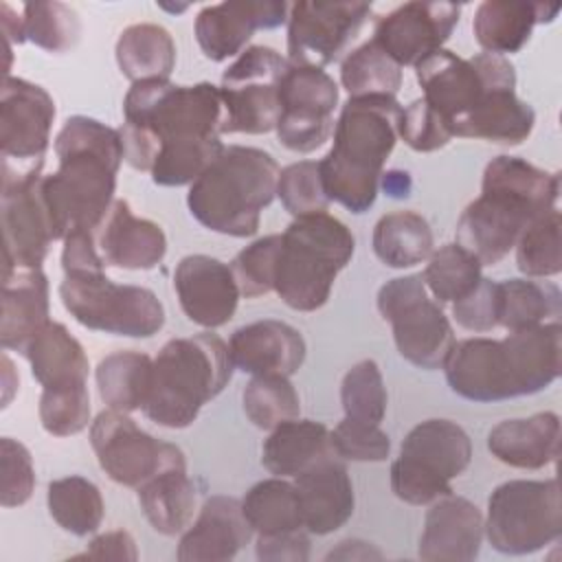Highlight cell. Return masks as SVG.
Returning <instances> with one entry per match:
<instances>
[{
    "label": "cell",
    "mask_w": 562,
    "mask_h": 562,
    "mask_svg": "<svg viewBox=\"0 0 562 562\" xmlns=\"http://www.w3.org/2000/svg\"><path fill=\"white\" fill-rule=\"evenodd\" d=\"M24 40L48 53L70 50L81 35V22L64 2H26L22 7Z\"/></svg>",
    "instance_id": "cell-45"
},
{
    "label": "cell",
    "mask_w": 562,
    "mask_h": 562,
    "mask_svg": "<svg viewBox=\"0 0 562 562\" xmlns=\"http://www.w3.org/2000/svg\"><path fill=\"white\" fill-rule=\"evenodd\" d=\"M331 448L342 461H386L391 439L378 424L342 417L331 430Z\"/></svg>",
    "instance_id": "cell-50"
},
{
    "label": "cell",
    "mask_w": 562,
    "mask_h": 562,
    "mask_svg": "<svg viewBox=\"0 0 562 562\" xmlns=\"http://www.w3.org/2000/svg\"><path fill=\"white\" fill-rule=\"evenodd\" d=\"M426 261L422 279L439 305H452L470 294L483 279L481 261L457 241L439 246Z\"/></svg>",
    "instance_id": "cell-41"
},
{
    "label": "cell",
    "mask_w": 562,
    "mask_h": 562,
    "mask_svg": "<svg viewBox=\"0 0 562 562\" xmlns=\"http://www.w3.org/2000/svg\"><path fill=\"white\" fill-rule=\"evenodd\" d=\"M0 468H2V507L24 505L35 490V468L31 452L24 443L11 437L0 439Z\"/></svg>",
    "instance_id": "cell-52"
},
{
    "label": "cell",
    "mask_w": 562,
    "mask_h": 562,
    "mask_svg": "<svg viewBox=\"0 0 562 562\" xmlns=\"http://www.w3.org/2000/svg\"><path fill=\"white\" fill-rule=\"evenodd\" d=\"M250 538L252 529L241 512V501L213 494L202 503L195 520L182 531L176 558L180 562L233 560Z\"/></svg>",
    "instance_id": "cell-25"
},
{
    "label": "cell",
    "mask_w": 562,
    "mask_h": 562,
    "mask_svg": "<svg viewBox=\"0 0 562 562\" xmlns=\"http://www.w3.org/2000/svg\"><path fill=\"white\" fill-rule=\"evenodd\" d=\"M441 369L452 393L470 402L536 395L560 378L562 327L547 323L505 338L454 340Z\"/></svg>",
    "instance_id": "cell-3"
},
{
    "label": "cell",
    "mask_w": 562,
    "mask_h": 562,
    "mask_svg": "<svg viewBox=\"0 0 562 562\" xmlns=\"http://www.w3.org/2000/svg\"><path fill=\"white\" fill-rule=\"evenodd\" d=\"M452 318L474 334L498 327V281L483 277L470 294L452 303Z\"/></svg>",
    "instance_id": "cell-53"
},
{
    "label": "cell",
    "mask_w": 562,
    "mask_h": 562,
    "mask_svg": "<svg viewBox=\"0 0 562 562\" xmlns=\"http://www.w3.org/2000/svg\"><path fill=\"white\" fill-rule=\"evenodd\" d=\"M375 305L391 325L393 342L404 360L426 371L443 367L454 331L441 305L428 296L422 274L389 279L378 290Z\"/></svg>",
    "instance_id": "cell-13"
},
{
    "label": "cell",
    "mask_w": 562,
    "mask_h": 562,
    "mask_svg": "<svg viewBox=\"0 0 562 562\" xmlns=\"http://www.w3.org/2000/svg\"><path fill=\"white\" fill-rule=\"evenodd\" d=\"M55 101L37 83L4 75L0 88V156L11 169H29L44 162Z\"/></svg>",
    "instance_id": "cell-19"
},
{
    "label": "cell",
    "mask_w": 562,
    "mask_h": 562,
    "mask_svg": "<svg viewBox=\"0 0 562 562\" xmlns=\"http://www.w3.org/2000/svg\"><path fill=\"white\" fill-rule=\"evenodd\" d=\"M536 125L533 108L516 94V88L492 92L454 132L461 138H479L496 145H520Z\"/></svg>",
    "instance_id": "cell-33"
},
{
    "label": "cell",
    "mask_w": 562,
    "mask_h": 562,
    "mask_svg": "<svg viewBox=\"0 0 562 562\" xmlns=\"http://www.w3.org/2000/svg\"><path fill=\"white\" fill-rule=\"evenodd\" d=\"M562 292L551 281L505 279L498 281V327L507 331L560 323Z\"/></svg>",
    "instance_id": "cell-37"
},
{
    "label": "cell",
    "mask_w": 562,
    "mask_h": 562,
    "mask_svg": "<svg viewBox=\"0 0 562 562\" xmlns=\"http://www.w3.org/2000/svg\"><path fill=\"white\" fill-rule=\"evenodd\" d=\"M136 498L147 522L162 536H178L193 522L198 494L187 468L151 476L136 490Z\"/></svg>",
    "instance_id": "cell-34"
},
{
    "label": "cell",
    "mask_w": 562,
    "mask_h": 562,
    "mask_svg": "<svg viewBox=\"0 0 562 562\" xmlns=\"http://www.w3.org/2000/svg\"><path fill=\"white\" fill-rule=\"evenodd\" d=\"M173 288L184 316L204 329L226 325L241 296L231 266L209 255L182 257L173 272Z\"/></svg>",
    "instance_id": "cell-21"
},
{
    "label": "cell",
    "mask_w": 562,
    "mask_h": 562,
    "mask_svg": "<svg viewBox=\"0 0 562 562\" xmlns=\"http://www.w3.org/2000/svg\"><path fill=\"white\" fill-rule=\"evenodd\" d=\"M48 310V279L42 268L2 270V349L22 353L29 340L50 321Z\"/></svg>",
    "instance_id": "cell-28"
},
{
    "label": "cell",
    "mask_w": 562,
    "mask_h": 562,
    "mask_svg": "<svg viewBox=\"0 0 562 562\" xmlns=\"http://www.w3.org/2000/svg\"><path fill=\"white\" fill-rule=\"evenodd\" d=\"M485 538V516L463 498L448 494L435 503L424 518L417 555L426 562H470L479 555Z\"/></svg>",
    "instance_id": "cell-23"
},
{
    "label": "cell",
    "mask_w": 562,
    "mask_h": 562,
    "mask_svg": "<svg viewBox=\"0 0 562 562\" xmlns=\"http://www.w3.org/2000/svg\"><path fill=\"white\" fill-rule=\"evenodd\" d=\"M37 415L42 428L53 437H70L86 430L92 424L88 382L44 386Z\"/></svg>",
    "instance_id": "cell-47"
},
{
    "label": "cell",
    "mask_w": 562,
    "mask_h": 562,
    "mask_svg": "<svg viewBox=\"0 0 562 562\" xmlns=\"http://www.w3.org/2000/svg\"><path fill=\"white\" fill-rule=\"evenodd\" d=\"M61 241H64V248H61L64 274L103 272L105 261L99 252L94 231H72Z\"/></svg>",
    "instance_id": "cell-54"
},
{
    "label": "cell",
    "mask_w": 562,
    "mask_h": 562,
    "mask_svg": "<svg viewBox=\"0 0 562 562\" xmlns=\"http://www.w3.org/2000/svg\"><path fill=\"white\" fill-rule=\"evenodd\" d=\"M353 250L356 237L338 217L329 213L294 217L281 233L274 292L296 312L321 310Z\"/></svg>",
    "instance_id": "cell-8"
},
{
    "label": "cell",
    "mask_w": 562,
    "mask_h": 562,
    "mask_svg": "<svg viewBox=\"0 0 562 562\" xmlns=\"http://www.w3.org/2000/svg\"><path fill=\"white\" fill-rule=\"evenodd\" d=\"M241 406L259 430H272L301 415L299 393L285 375H252L241 391Z\"/></svg>",
    "instance_id": "cell-43"
},
{
    "label": "cell",
    "mask_w": 562,
    "mask_h": 562,
    "mask_svg": "<svg viewBox=\"0 0 562 562\" xmlns=\"http://www.w3.org/2000/svg\"><path fill=\"white\" fill-rule=\"evenodd\" d=\"M562 536V501L558 479H512L487 498L485 538L498 553L527 555Z\"/></svg>",
    "instance_id": "cell-10"
},
{
    "label": "cell",
    "mask_w": 562,
    "mask_h": 562,
    "mask_svg": "<svg viewBox=\"0 0 562 562\" xmlns=\"http://www.w3.org/2000/svg\"><path fill=\"white\" fill-rule=\"evenodd\" d=\"M472 441L452 419H426L408 430L391 463V490L408 505H430L452 494L450 481L468 470Z\"/></svg>",
    "instance_id": "cell-9"
},
{
    "label": "cell",
    "mask_w": 562,
    "mask_h": 562,
    "mask_svg": "<svg viewBox=\"0 0 562 562\" xmlns=\"http://www.w3.org/2000/svg\"><path fill=\"white\" fill-rule=\"evenodd\" d=\"M516 266L529 279H549L562 272L560 211L538 215L516 241Z\"/></svg>",
    "instance_id": "cell-44"
},
{
    "label": "cell",
    "mask_w": 562,
    "mask_h": 562,
    "mask_svg": "<svg viewBox=\"0 0 562 562\" xmlns=\"http://www.w3.org/2000/svg\"><path fill=\"white\" fill-rule=\"evenodd\" d=\"M386 386L375 360L356 362L340 382V404L347 419L364 424H382L386 415Z\"/></svg>",
    "instance_id": "cell-46"
},
{
    "label": "cell",
    "mask_w": 562,
    "mask_h": 562,
    "mask_svg": "<svg viewBox=\"0 0 562 562\" xmlns=\"http://www.w3.org/2000/svg\"><path fill=\"white\" fill-rule=\"evenodd\" d=\"M371 15V2L299 0L288 13V61L325 68L347 53Z\"/></svg>",
    "instance_id": "cell-18"
},
{
    "label": "cell",
    "mask_w": 562,
    "mask_h": 562,
    "mask_svg": "<svg viewBox=\"0 0 562 562\" xmlns=\"http://www.w3.org/2000/svg\"><path fill=\"white\" fill-rule=\"evenodd\" d=\"M97 246L108 266L123 270H151L167 255L165 231L134 215L127 200L116 198L97 228Z\"/></svg>",
    "instance_id": "cell-26"
},
{
    "label": "cell",
    "mask_w": 562,
    "mask_h": 562,
    "mask_svg": "<svg viewBox=\"0 0 562 562\" xmlns=\"http://www.w3.org/2000/svg\"><path fill=\"white\" fill-rule=\"evenodd\" d=\"M279 165L259 147L224 145L220 156L189 184L187 206L209 231L252 237L261 211L277 198Z\"/></svg>",
    "instance_id": "cell-6"
},
{
    "label": "cell",
    "mask_w": 562,
    "mask_h": 562,
    "mask_svg": "<svg viewBox=\"0 0 562 562\" xmlns=\"http://www.w3.org/2000/svg\"><path fill=\"white\" fill-rule=\"evenodd\" d=\"M294 485L301 501L303 525L310 533H334L353 516V485L345 461L336 454L294 476Z\"/></svg>",
    "instance_id": "cell-27"
},
{
    "label": "cell",
    "mask_w": 562,
    "mask_h": 562,
    "mask_svg": "<svg viewBox=\"0 0 562 562\" xmlns=\"http://www.w3.org/2000/svg\"><path fill=\"white\" fill-rule=\"evenodd\" d=\"M558 171H544L522 158L501 154L485 165L481 195L463 209L454 241L481 266H494L538 215L558 206Z\"/></svg>",
    "instance_id": "cell-4"
},
{
    "label": "cell",
    "mask_w": 562,
    "mask_h": 562,
    "mask_svg": "<svg viewBox=\"0 0 562 562\" xmlns=\"http://www.w3.org/2000/svg\"><path fill=\"white\" fill-rule=\"evenodd\" d=\"M59 299L79 325L94 331L151 338L165 325V307L149 288L114 283L105 272L64 274Z\"/></svg>",
    "instance_id": "cell-11"
},
{
    "label": "cell",
    "mask_w": 562,
    "mask_h": 562,
    "mask_svg": "<svg viewBox=\"0 0 562 562\" xmlns=\"http://www.w3.org/2000/svg\"><path fill=\"white\" fill-rule=\"evenodd\" d=\"M459 18L461 7L452 2H404L375 20L371 40L400 68H415L443 48Z\"/></svg>",
    "instance_id": "cell-20"
},
{
    "label": "cell",
    "mask_w": 562,
    "mask_h": 562,
    "mask_svg": "<svg viewBox=\"0 0 562 562\" xmlns=\"http://www.w3.org/2000/svg\"><path fill=\"white\" fill-rule=\"evenodd\" d=\"M90 446L97 454L99 468L119 485L138 490L151 476L187 468L184 452L169 441L136 426L130 413L101 411L90 424Z\"/></svg>",
    "instance_id": "cell-15"
},
{
    "label": "cell",
    "mask_w": 562,
    "mask_h": 562,
    "mask_svg": "<svg viewBox=\"0 0 562 562\" xmlns=\"http://www.w3.org/2000/svg\"><path fill=\"white\" fill-rule=\"evenodd\" d=\"M415 79L424 92L422 99L446 121L454 136L457 127L492 92L516 88V68L501 55L476 53L465 59L441 48L415 66Z\"/></svg>",
    "instance_id": "cell-12"
},
{
    "label": "cell",
    "mask_w": 562,
    "mask_h": 562,
    "mask_svg": "<svg viewBox=\"0 0 562 562\" xmlns=\"http://www.w3.org/2000/svg\"><path fill=\"white\" fill-rule=\"evenodd\" d=\"M226 110L220 86L136 81L123 99V160L158 187L191 184L224 149Z\"/></svg>",
    "instance_id": "cell-1"
},
{
    "label": "cell",
    "mask_w": 562,
    "mask_h": 562,
    "mask_svg": "<svg viewBox=\"0 0 562 562\" xmlns=\"http://www.w3.org/2000/svg\"><path fill=\"white\" fill-rule=\"evenodd\" d=\"M382 187L391 198H406L411 191V180L406 171L382 173Z\"/></svg>",
    "instance_id": "cell-59"
},
{
    "label": "cell",
    "mask_w": 562,
    "mask_h": 562,
    "mask_svg": "<svg viewBox=\"0 0 562 562\" xmlns=\"http://www.w3.org/2000/svg\"><path fill=\"white\" fill-rule=\"evenodd\" d=\"M46 505L50 518L68 533L86 538L94 533L105 514L99 487L86 476L70 474L48 483Z\"/></svg>",
    "instance_id": "cell-40"
},
{
    "label": "cell",
    "mask_w": 562,
    "mask_h": 562,
    "mask_svg": "<svg viewBox=\"0 0 562 562\" xmlns=\"http://www.w3.org/2000/svg\"><path fill=\"white\" fill-rule=\"evenodd\" d=\"M18 384H20V378H18V373H15V369H13V362L9 360V356L7 353H2V391H4V395H2V406H9V402H11V397H13V393H15V389H18Z\"/></svg>",
    "instance_id": "cell-60"
},
{
    "label": "cell",
    "mask_w": 562,
    "mask_h": 562,
    "mask_svg": "<svg viewBox=\"0 0 562 562\" xmlns=\"http://www.w3.org/2000/svg\"><path fill=\"white\" fill-rule=\"evenodd\" d=\"M241 512L257 536L305 529L296 485L283 476L255 483L241 498Z\"/></svg>",
    "instance_id": "cell-39"
},
{
    "label": "cell",
    "mask_w": 562,
    "mask_h": 562,
    "mask_svg": "<svg viewBox=\"0 0 562 562\" xmlns=\"http://www.w3.org/2000/svg\"><path fill=\"white\" fill-rule=\"evenodd\" d=\"M277 198L292 217L327 213L331 204L316 160H299L283 167L277 180Z\"/></svg>",
    "instance_id": "cell-48"
},
{
    "label": "cell",
    "mask_w": 562,
    "mask_h": 562,
    "mask_svg": "<svg viewBox=\"0 0 562 562\" xmlns=\"http://www.w3.org/2000/svg\"><path fill=\"white\" fill-rule=\"evenodd\" d=\"M338 99V83L323 68L288 61L279 83L281 114L274 127L281 145L296 154L323 147L334 132Z\"/></svg>",
    "instance_id": "cell-17"
},
{
    "label": "cell",
    "mask_w": 562,
    "mask_h": 562,
    "mask_svg": "<svg viewBox=\"0 0 562 562\" xmlns=\"http://www.w3.org/2000/svg\"><path fill=\"white\" fill-rule=\"evenodd\" d=\"M402 105L395 97H349L334 123V143L318 160L331 202L360 215L378 198L384 165L397 143Z\"/></svg>",
    "instance_id": "cell-5"
},
{
    "label": "cell",
    "mask_w": 562,
    "mask_h": 562,
    "mask_svg": "<svg viewBox=\"0 0 562 562\" xmlns=\"http://www.w3.org/2000/svg\"><path fill=\"white\" fill-rule=\"evenodd\" d=\"M57 169L42 176V195L55 239L72 231H94L105 220L123 162L119 130L75 114L55 136Z\"/></svg>",
    "instance_id": "cell-2"
},
{
    "label": "cell",
    "mask_w": 562,
    "mask_h": 562,
    "mask_svg": "<svg viewBox=\"0 0 562 562\" xmlns=\"http://www.w3.org/2000/svg\"><path fill=\"white\" fill-rule=\"evenodd\" d=\"M0 29L4 35V53H7V75L11 64V46L22 44L24 40V20L9 4H0Z\"/></svg>",
    "instance_id": "cell-57"
},
{
    "label": "cell",
    "mask_w": 562,
    "mask_h": 562,
    "mask_svg": "<svg viewBox=\"0 0 562 562\" xmlns=\"http://www.w3.org/2000/svg\"><path fill=\"white\" fill-rule=\"evenodd\" d=\"M558 13L560 7L547 2L485 0L474 11V40L483 53L505 57L518 53L529 42L533 29L538 24L553 22Z\"/></svg>",
    "instance_id": "cell-30"
},
{
    "label": "cell",
    "mask_w": 562,
    "mask_h": 562,
    "mask_svg": "<svg viewBox=\"0 0 562 562\" xmlns=\"http://www.w3.org/2000/svg\"><path fill=\"white\" fill-rule=\"evenodd\" d=\"M331 454V430L323 422L299 417L272 428L261 446L263 468L283 479H294Z\"/></svg>",
    "instance_id": "cell-31"
},
{
    "label": "cell",
    "mask_w": 562,
    "mask_h": 562,
    "mask_svg": "<svg viewBox=\"0 0 562 562\" xmlns=\"http://www.w3.org/2000/svg\"><path fill=\"white\" fill-rule=\"evenodd\" d=\"M228 345L213 331L171 338L154 358L151 386L143 413L162 428L191 426L202 406L233 378Z\"/></svg>",
    "instance_id": "cell-7"
},
{
    "label": "cell",
    "mask_w": 562,
    "mask_h": 562,
    "mask_svg": "<svg viewBox=\"0 0 562 562\" xmlns=\"http://www.w3.org/2000/svg\"><path fill=\"white\" fill-rule=\"evenodd\" d=\"M154 360L134 349L114 351L101 358L94 378L103 404L119 413L140 411L151 386Z\"/></svg>",
    "instance_id": "cell-38"
},
{
    "label": "cell",
    "mask_w": 562,
    "mask_h": 562,
    "mask_svg": "<svg viewBox=\"0 0 562 562\" xmlns=\"http://www.w3.org/2000/svg\"><path fill=\"white\" fill-rule=\"evenodd\" d=\"M77 558H94V560H130L134 562L138 558L136 551V542L132 538L130 531L125 529H114V531H105L99 533L90 540L88 549L83 553H79Z\"/></svg>",
    "instance_id": "cell-56"
},
{
    "label": "cell",
    "mask_w": 562,
    "mask_h": 562,
    "mask_svg": "<svg viewBox=\"0 0 562 562\" xmlns=\"http://www.w3.org/2000/svg\"><path fill=\"white\" fill-rule=\"evenodd\" d=\"M257 558L263 562H305L310 558V531L294 529L283 533L257 536Z\"/></svg>",
    "instance_id": "cell-55"
},
{
    "label": "cell",
    "mask_w": 562,
    "mask_h": 562,
    "mask_svg": "<svg viewBox=\"0 0 562 562\" xmlns=\"http://www.w3.org/2000/svg\"><path fill=\"white\" fill-rule=\"evenodd\" d=\"M114 57L119 70L132 83L169 79L176 68V42L165 26L138 22L121 31L114 46Z\"/></svg>",
    "instance_id": "cell-35"
},
{
    "label": "cell",
    "mask_w": 562,
    "mask_h": 562,
    "mask_svg": "<svg viewBox=\"0 0 562 562\" xmlns=\"http://www.w3.org/2000/svg\"><path fill=\"white\" fill-rule=\"evenodd\" d=\"M494 459L518 470H542L560 454V417L542 411L522 419H505L487 432Z\"/></svg>",
    "instance_id": "cell-29"
},
{
    "label": "cell",
    "mask_w": 562,
    "mask_h": 562,
    "mask_svg": "<svg viewBox=\"0 0 562 562\" xmlns=\"http://www.w3.org/2000/svg\"><path fill=\"white\" fill-rule=\"evenodd\" d=\"M279 244H281V235L272 233L255 239L252 244H248L235 255V259L231 261V270L241 296L257 299L274 290Z\"/></svg>",
    "instance_id": "cell-49"
},
{
    "label": "cell",
    "mask_w": 562,
    "mask_h": 562,
    "mask_svg": "<svg viewBox=\"0 0 562 562\" xmlns=\"http://www.w3.org/2000/svg\"><path fill=\"white\" fill-rule=\"evenodd\" d=\"M233 367L250 375H294L307 353L303 334L277 318L248 323L231 334Z\"/></svg>",
    "instance_id": "cell-24"
},
{
    "label": "cell",
    "mask_w": 562,
    "mask_h": 562,
    "mask_svg": "<svg viewBox=\"0 0 562 562\" xmlns=\"http://www.w3.org/2000/svg\"><path fill=\"white\" fill-rule=\"evenodd\" d=\"M375 257L395 270L413 268L430 257L435 239L428 220L417 211H391L384 213L371 235Z\"/></svg>",
    "instance_id": "cell-36"
},
{
    "label": "cell",
    "mask_w": 562,
    "mask_h": 562,
    "mask_svg": "<svg viewBox=\"0 0 562 562\" xmlns=\"http://www.w3.org/2000/svg\"><path fill=\"white\" fill-rule=\"evenodd\" d=\"M340 83L349 97H395L402 86V68L369 40L342 59Z\"/></svg>",
    "instance_id": "cell-42"
},
{
    "label": "cell",
    "mask_w": 562,
    "mask_h": 562,
    "mask_svg": "<svg viewBox=\"0 0 562 562\" xmlns=\"http://www.w3.org/2000/svg\"><path fill=\"white\" fill-rule=\"evenodd\" d=\"M288 59L270 46H248L222 72L220 94L226 110L224 134H268L277 127L279 83Z\"/></svg>",
    "instance_id": "cell-14"
},
{
    "label": "cell",
    "mask_w": 562,
    "mask_h": 562,
    "mask_svg": "<svg viewBox=\"0 0 562 562\" xmlns=\"http://www.w3.org/2000/svg\"><path fill=\"white\" fill-rule=\"evenodd\" d=\"M397 138H402L413 151L428 154L446 147L454 136L446 121L424 99H415L411 105L402 108Z\"/></svg>",
    "instance_id": "cell-51"
},
{
    "label": "cell",
    "mask_w": 562,
    "mask_h": 562,
    "mask_svg": "<svg viewBox=\"0 0 562 562\" xmlns=\"http://www.w3.org/2000/svg\"><path fill=\"white\" fill-rule=\"evenodd\" d=\"M288 2H220L206 4L195 15V40L211 61H224L246 50L259 29H277L288 22Z\"/></svg>",
    "instance_id": "cell-22"
},
{
    "label": "cell",
    "mask_w": 562,
    "mask_h": 562,
    "mask_svg": "<svg viewBox=\"0 0 562 562\" xmlns=\"http://www.w3.org/2000/svg\"><path fill=\"white\" fill-rule=\"evenodd\" d=\"M382 551L375 549L371 542L347 538L340 540L327 555L325 560H380Z\"/></svg>",
    "instance_id": "cell-58"
},
{
    "label": "cell",
    "mask_w": 562,
    "mask_h": 562,
    "mask_svg": "<svg viewBox=\"0 0 562 562\" xmlns=\"http://www.w3.org/2000/svg\"><path fill=\"white\" fill-rule=\"evenodd\" d=\"M33 378L44 386H64L88 380V356L66 325L48 321L24 347Z\"/></svg>",
    "instance_id": "cell-32"
},
{
    "label": "cell",
    "mask_w": 562,
    "mask_h": 562,
    "mask_svg": "<svg viewBox=\"0 0 562 562\" xmlns=\"http://www.w3.org/2000/svg\"><path fill=\"white\" fill-rule=\"evenodd\" d=\"M42 165L11 169L2 165V270L42 268L50 241H55L48 209L42 195Z\"/></svg>",
    "instance_id": "cell-16"
}]
</instances>
